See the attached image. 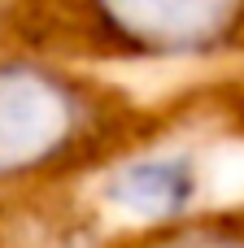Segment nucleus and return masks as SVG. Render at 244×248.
<instances>
[{"instance_id": "f03ea898", "label": "nucleus", "mask_w": 244, "mask_h": 248, "mask_svg": "<svg viewBox=\"0 0 244 248\" xmlns=\"http://www.w3.org/2000/svg\"><path fill=\"white\" fill-rule=\"evenodd\" d=\"M35 39L118 61H210L244 48V0H26Z\"/></svg>"}, {"instance_id": "20e7f679", "label": "nucleus", "mask_w": 244, "mask_h": 248, "mask_svg": "<svg viewBox=\"0 0 244 248\" xmlns=\"http://www.w3.org/2000/svg\"><path fill=\"white\" fill-rule=\"evenodd\" d=\"M131 248H244V209L240 214H205L175 218L162 227H144Z\"/></svg>"}, {"instance_id": "7ed1b4c3", "label": "nucleus", "mask_w": 244, "mask_h": 248, "mask_svg": "<svg viewBox=\"0 0 244 248\" xmlns=\"http://www.w3.org/2000/svg\"><path fill=\"white\" fill-rule=\"evenodd\" d=\"M201 192V170L188 153H140V157H127L118 161L105 183H100V196L122 209L127 218L144 222V227H162V222H175L192 209Z\"/></svg>"}, {"instance_id": "f257e3e1", "label": "nucleus", "mask_w": 244, "mask_h": 248, "mask_svg": "<svg viewBox=\"0 0 244 248\" xmlns=\"http://www.w3.org/2000/svg\"><path fill=\"white\" fill-rule=\"evenodd\" d=\"M131 109L100 83L35 57H0V187L65 179L122 140Z\"/></svg>"}]
</instances>
